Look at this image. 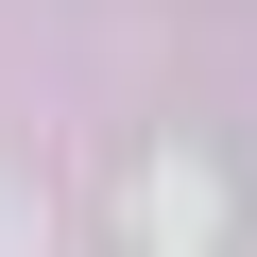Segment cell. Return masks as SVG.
<instances>
[{
    "mask_svg": "<svg viewBox=\"0 0 257 257\" xmlns=\"http://www.w3.org/2000/svg\"><path fill=\"white\" fill-rule=\"evenodd\" d=\"M0 257H35V206H18V189H0Z\"/></svg>",
    "mask_w": 257,
    "mask_h": 257,
    "instance_id": "7a4b0ae2",
    "label": "cell"
},
{
    "mask_svg": "<svg viewBox=\"0 0 257 257\" xmlns=\"http://www.w3.org/2000/svg\"><path fill=\"white\" fill-rule=\"evenodd\" d=\"M206 223H223V189H206V172H155V240H172V257H206Z\"/></svg>",
    "mask_w": 257,
    "mask_h": 257,
    "instance_id": "6da1fadb",
    "label": "cell"
}]
</instances>
